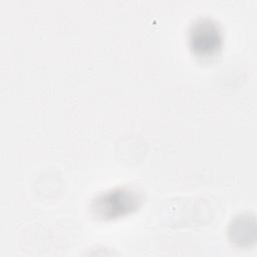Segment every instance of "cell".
Returning <instances> with one entry per match:
<instances>
[{"label":"cell","instance_id":"1","mask_svg":"<svg viewBox=\"0 0 257 257\" xmlns=\"http://www.w3.org/2000/svg\"><path fill=\"white\" fill-rule=\"evenodd\" d=\"M142 203L143 194L138 189L121 186L96 195L90 203V211L97 220L110 221L134 213Z\"/></svg>","mask_w":257,"mask_h":257},{"label":"cell","instance_id":"2","mask_svg":"<svg viewBox=\"0 0 257 257\" xmlns=\"http://www.w3.org/2000/svg\"><path fill=\"white\" fill-rule=\"evenodd\" d=\"M188 42L195 55L200 57L213 56L218 53L223 44L221 26L210 17H199L189 27Z\"/></svg>","mask_w":257,"mask_h":257},{"label":"cell","instance_id":"3","mask_svg":"<svg viewBox=\"0 0 257 257\" xmlns=\"http://www.w3.org/2000/svg\"><path fill=\"white\" fill-rule=\"evenodd\" d=\"M229 239L240 247H249L256 241V220L254 215L246 213L236 216L229 225Z\"/></svg>","mask_w":257,"mask_h":257}]
</instances>
